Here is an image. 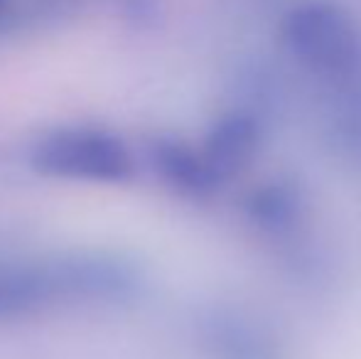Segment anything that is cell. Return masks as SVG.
Returning <instances> with one entry per match:
<instances>
[{"label": "cell", "mask_w": 361, "mask_h": 359, "mask_svg": "<svg viewBox=\"0 0 361 359\" xmlns=\"http://www.w3.org/2000/svg\"><path fill=\"white\" fill-rule=\"evenodd\" d=\"M288 49L319 74L354 77L361 72V32L354 18L332 0L295 5L283 20Z\"/></svg>", "instance_id": "cell-1"}, {"label": "cell", "mask_w": 361, "mask_h": 359, "mask_svg": "<svg viewBox=\"0 0 361 359\" xmlns=\"http://www.w3.org/2000/svg\"><path fill=\"white\" fill-rule=\"evenodd\" d=\"M32 168L47 178L116 185L130 180L135 160L118 135L79 126L44 135L32 148Z\"/></svg>", "instance_id": "cell-2"}]
</instances>
